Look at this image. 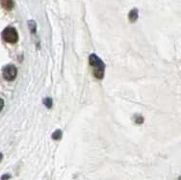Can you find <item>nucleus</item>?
Masks as SVG:
<instances>
[{"label":"nucleus","mask_w":181,"mask_h":180,"mask_svg":"<svg viewBox=\"0 0 181 180\" xmlns=\"http://www.w3.org/2000/svg\"><path fill=\"white\" fill-rule=\"evenodd\" d=\"M2 159H3V154H2V153H0V162L2 161Z\"/></svg>","instance_id":"obj_12"},{"label":"nucleus","mask_w":181,"mask_h":180,"mask_svg":"<svg viewBox=\"0 0 181 180\" xmlns=\"http://www.w3.org/2000/svg\"><path fill=\"white\" fill-rule=\"evenodd\" d=\"M52 139L53 140H60L62 137V131L61 130H56L55 132H53V134H52Z\"/></svg>","instance_id":"obj_7"},{"label":"nucleus","mask_w":181,"mask_h":180,"mask_svg":"<svg viewBox=\"0 0 181 180\" xmlns=\"http://www.w3.org/2000/svg\"><path fill=\"white\" fill-rule=\"evenodd\" d=\"M3 107H4V100L2 98H0V112L2 111Z\"/></svg>","instance_id":"obj_11"},{"label":"nucleus","mask_w":181,"mask_h":180,"mask_svg":"<svg viewBox=\"0 0 181 180\" xmlns=\"http://www.w3.org/2000/svg\"><path fill=\"white\" fill-rule=\"evenodd\" d=\"M43 102V104H44L47 108H51V106H52V99H51L50 98H45Z\"/></svg>","instance_id":"obj_8"},{"label":"nucleus","mask_w":181,"mask_h":180,"mask_svg":"<svg viewBox=\"0 0 181 180\" xmlns=\"http://www.w3.org/2000/svg\"><path fill=\"white\" fill-rule=\"evenodd\" d=\"M28 27H29L32 34H35L36 31H37V24H36V22L32 19L28 21Z\"/></svg>","instance_id":"obj_6"},{"label":"nucleus","mask_w":181,"mask_h":180,"mask_svg":"<svg viewBox=\"0 0 181 180\" xmlns=\"http://www.w3.org/2000/svg\"><path fill=\"white\" fill-rule=\"evenodd\" d=\"M2 39L8 43H16L18 41V34L16 28L7 27L2 32Z\"/></svg>","instance_id":"obj_2"},{"label":"nucleus","mask_w":181,"mask_h":180,"mask_svg":"<svg viewBox=\"0 0 181 180\" xmlns=\"http://www.w3.org/2000/svg\"><path fill=\"white\" fill-rule=\"evenodd\" d=\"M134 119H135V122L138 123V124H141V123L143 122V118L142 116H140V115H136L134 117Z\"/></svg>","instance_id":"obj_9"},{"label":"nucleus","mask_w":181,"mask_h":180,"mask_svg":"<svg viewBox=\"0 0 181 180\" xmlns=\"http://www.w3.org/2000/svg\"><path fill=\"white\" fill-rule=\"evenodd\" d=\"M0 4L6 11H11L14 8V0H0Z\"/></svg>","instance_id":"obj_5"},{"label":"nucleus","mask_w":181,"mask_h":180,"mask_svg":"<svg viewBox=\"0 0 181 180\" xmlns=\"http://www.w3.org/2000/svg\"><path fill=\"white\" fill-rule=\"evenodd\" d=\"M18 74V69L14 65H8L3 68V77L8 81H13L16 79Z\"/></svg>","instance_id":"obj_3"},{"label":"nucleus","mask_w":181,"mask_h":180,"mask_svg":"<svg viewBox=\"0 0 181 180\" xmlns=\"http://www.w3.org/2000/svg\"><path fill=\"white\" fill-rule=\"evenodd\" d=\"M139 18V11L138 9L134 8V9H132L130 12H129V14H128V18L130 20V22H136L137 19Z\"/></svg>","instance_id":"obj_4"},{"label":"nucleus","mask_w":181,"mask_h":180,"mask_svg":"<svg viewBox=\"0 0 181 180\" xmlns=\"http://www.w3.org/2000/svg\"><path fill=\"white\" fill-rule=\"evenodd\" d=\"M10 178H11V175H10V174H4V175L1 176V180H8V179H10Z\"/></svg>","instance_id":"obj_10"},{"label":"nucleus","mask_w":181,"mask_h":180,"mask_svg":"<svg viewBox=\"0 0 181 180\" xmlns=\"http://www.w3.org/2000/svg\"><path fill=\"white\" fill-rule=\"evenodd\" d=\"M89 63L92 66L94 77L98 79H102L105 72V65L102 62V60L95 54H91L89 57Z\"/></svg>","instance_id":"obj_1"}]
</instances>
